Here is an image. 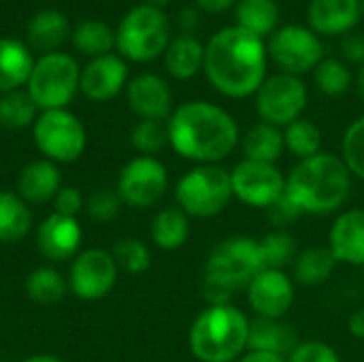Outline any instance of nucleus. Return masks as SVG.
Instances as JSON below:
<instances>
[{
	"label": "nucleus",
	"mask_w": 364,
	"mask_h": 362,
	"mask_svg": "<svg viewBox=\"0 0 364 362\" xmlns=\"http://www.w3.org/2000/svg\"><path fill=\"white\" fill-rule=\"evenodd\" d=\"M269 68L267 43L239 26L218 30L205 43L203 73L222 96L241 100L254 96Z\"/></svg>",
	"instance_id": "obj_1"
},
{
	"label": "nucleus",
	"mask_w": 364,
	"mask_h": 362,
	"mask_svg": "<svg viewBox=\"0 0 364 362\" xmlns=\"http://www.w3.org/2000/svg\"><path fill=\"white\" fill-rule=\"evenodd\" d=\"M168 145L194 164H220L241 143L237 119L209 100H188L166 119Z\"/></svg>",
	"instance_id": "obj_2"
},
{
	"label": "nucleus",
	"mask_w": 364,
	"mask_h": 362,
	"mask_svg": "<svg viewBox=\"0 0 364 362\" xmlns=\"http://www.w3.org/2000/svg\"><path fill=\"white\" fill-rule=\"evenodd\" d=\"M352 173L337 154L299 160L286 175V192L305 215L341 213L352 194Z\"/></svg>",
	"instance_id": "obj_3"
},
{
	"label": "nucleus",
	"mask_w": 364,
	"mask_h": 362,
	"mask_svg": "<svg viewBox=\"0 0 364 362\" xmlns=\"http://www.w3.org/2000/svg\"><path fill=\"white\" fill-rule=\"evenodd\" d=\"M258 239L247 235L226 237L213 245L203 271V297L207 305H226L262 271Z\"/></svg>",
	"instance_id": "obj_4"
},
{
	"label": "nucleus",
	"mask_w": 364,
	"mask_h": 362,
	"mask_svg": "<svg viewBox=\"0 0 364 362\" xmlns=\"http://www.w3.org/2000/svg\"><path fill=\"white\" fill-rule=\"evenodd\" d=\"M252 320L232 303L207 305L192 322L188 346L198 362H237L250 344Z\"/></svg>",
	"instance_id": "obj_5"
},
{
	"label": "nucleus",
	"mask_w": 364,
	"mask_h": 362,
	"mask_svg": "<svg viewBox=\"0 0 364 362\" xmlns=\"http://www.w3.org/2000/svg\"><path fill=\"white\" fill-rule=\"evenodd\" d=\"M171 38V21L166 13L145 2L132 6L122 17L115 32V47L124 60L145 64L164 55Z\"/></svg>",
	"instance_id": "obj_6"
},
{
	"label": "nucleus",
	"mask_w": 364,
	"mask_h": 362,
	"mask_svg": "<svg viewBox=\"0 0 364 362\" xmlns=\"http://www.w3.org/2000/svg\"><path fill=\"white\" fill-rule=\"evenodd\" d=\"M230 171L220 164H196L175 186L177 207L196 220L220 215L232 201Z\"/></svg>",
	"instance_id": "obj_7"
},
{
	"label": "nucleus",
	"mask_w": 364,
	"mask_h": 362,
	"mask_svg": "<svg viewBox=\"0 0 364 362\" xmlns=\"http://www.w3.org/2000/svg\"><path fill=\"white\" fill-rule=\"evenodd\" d=\"M81 68L77 60L64 51L43 53L30 73L26 92L38 111L66 109L79 92Z\"/></svg>",
	"instance_id": "obj_8"
},
{
	"label": "nucleus",
	"mask_w": 364,
	"mask_h": 362,
	"mask_svg": "<svg viewBox=\"0 0 364 362\" xmlns=\"http://www.w3.org/2000/svg\"><path fill=\"white\" fill-rule=\"evenodd\" d=\"M32 139L43 158L55 164L77 162L87 147V130L68 109L41 111L32 124Z\"/></svg>",
	"instance_id": "obj_9"
},
{
	"label": "nucleus",
	"mask_w": 364,
	"mask_h": 362,
	"mask_svg": "<svg viewBox=\"0 0 364 362\" xmlns=\"http://www.w3.org/2000/svg\"><path fill=\"white\" fill-rule=\"evenodd\" d=\"M307 100L309 92L305 81L288 73L269 75L254 94V105L260 122L273 124L282 130L303 117Z\"/></svg>",
	"instance_id": "obj_10"
},
{
	"label": "nucleus",
	"mask_w": 364,
	"mask_h": 362,
	"mask_svg": "<svg viewBox=\"0 0 364 362\" xmlns=\"http://www.w3.org/2000/svg\"><path fill=\"white\" fill-rule=\"evenodd\" d=\"M269 60H273L282 73L288 75H305L314 73L316 66L326 58L322 38L309 28L299 23L279 26L267 43Z\"/></svg>",
	"instance_id": "obj_11"
},
{
	"label": "nucleus",
	"mask_w": 364,
	"mask_h": 362,
	"mask_svg": "<svg viewBox=\"0 0 364 362\" xmlns=\"http://www.w3.org/2000/svg\"><path fill=\"white\" fill-rule=\"evenodd\" d=\"M168 190V171L156 156H134L128 160L115 183V192L126 207L151 209Z\"/></svg>",
	"instance_id": "obj_12"
},
{
	"label": "nucleus",
	"mask_w": 364,
	"mask_h": 362,
	"mask_svg": "<svg viewBox=\"0 0 364 362\" xmlns=\"http://www.w3.org/2000/svg\"><path fill=\"white\" fill-rule=\"evenodd\" d=\"M117 273L119 267L109 250H81L70 262L68 290L79 301H100L115 288Z\"/></svg>",
	"instance_id": "obj_13"
},
{
	"label": "nucleus",
	"mask_w": 364,
	"mask_h": 362,
	"mask_svg": "<svg viewBox=\"0 0 364 362\" xmlns=\"http://www.w3.org/2000/svg\"><path fill=\"white\" fill-rule=\"evenodd\" d=\"M230 183L232 196L252 209H269L286 192V175L277 164L245 158L230 171Z\"/></svg>",
	"instance_id": "obj_14"
},
{
	"label": "nucleus",
	"mask_w": 364,
	"mask_h": 362,
	"mask_svg": "<svg viewBox=\"0 0 364 362\" xmlns=\"http://www.w3.org/2000/svg\"><path fill=\"white\" fill-rule=\"evenodd\" d=\"M296 282L279 269H262L245 288L247 305L256 318L282 320L294 305Z\"/></svg>",
	"instance_id": "obj_15"
},
{
	"label": "nucleus",
	"mask_w": 364,
	"mask_h": 362,
	"mask_svg": "<svg viewBox=\"0 0 364 362\" xmlns=\"http://www.w3.org/2000/svg\"><path fill=\"white\" fill-rule=\"evenodd\" d=\"M126 100L139 119L164 122L175 111L168 81L156 73H141L126 85Z\"/></svg>",
	"instance_id": "obj_16"
},
{
	"label": "nucleus",
	"mask_w": 364,
	"mask_h": 362,
	"mask_svg": "<svg viewBox=\"0 0 364 362\" xmlns=\"http://www.w3.org/2000/svg\"><path fill=\"white\" fill-rule=\"evenodd\" d=\"M128 85V64L122 55L107 53L92 58L83 70L79 81V92L94 102L113 100Z\"/></svg>",
	"instance_id": "obj_17"
},
{
	"label": "nucleus",
	"mask_w": 364,
	"mask_h": 362,
	"mask_svg": "<svg viewBox=\"0 0 364 362\" xmlns=\"http://www.w3.org/2000/svg\"><path fill=\"white\" fill-rule=\"evenodd\" d=\"M81 243L83 228L77 218L51 213L36 228V247L49 262L73 260L81 252Z\"/></svg>",
	"instance_id": "obj_18"
},
{
	"label": "nucleus",
	"mask_w": 364,
	"mask_h": 362,
	"mask_svg": "<svg viewBox=\"0 0 364 362\" xmlns=\"http://www.w3.org/2000/svg\"><path fill=\"white\" fill-rule=\"evenodd\" d=\"M328 250L341 265L364 267V207L337 213L328 230Z\"/></svg>",
	"instance_id": "obj_19"
},
{
	"label": "nucleus",
	"mask_w": 364,
	"mask_h": 362,
	"mask_svg": "<svg viewBox=\"0 0 364 362\" xmlns=\"http://www.w3.org/2000/svg\"><path fill=\"white\" fill-rule=\"evenodd\" d=\"M360 19V0H309L307 6V26L318 36H346Z\"/></svg>",
	"instance_id": "obj_20"
},
{
	"label": "nucleus",
	"mask_w": 364,
	"mask_h": 362,
	"mask_svg": "<svg viewBox=\"0 0 364 362\" xmlns=\"http://www.w3.org/2000/svg\"><path fill=\"white\" fill-rule=\"evenodd\" d=\"M62 188V173L55 162L38 158L28 162L17 177V194L28 205H45L55 198Z\"/></svg>",
	"instance_id": "obj_21"
},
{
	"label": "nucleus",
	"mask_w": 364,
	"mask_h": 362,
	"mask_svg": "<svg viewBox=\"0 0 364 362\" xmlns=\"http://www.w3.org/2000/svg\"><path fill=\"white\" fill-rule=\"evenodd\" d=\"M34 62L28 43L19 38H0V94L26 87Z\"/></svg>",
	"instance_id": "obj_22"
},
{
	"label": "nucleus",
	"mask_w": 364,
	"mask_h": 362,
	"mask_svg": "<svg viewBox=\"0 0 364 362\" xmlns=\"http://www.w3.org/2000/svg\"><path fill=\"white\" fill-rule=\"evenodd\" d=\"M296 346H299V335L288 322H284V318L282 320H269V318L252 320L247 350L288 358Z\"/></svg>",
	"instance_id": "obj_23"
},
{
	"label": "nucleus",
	"mask_w": 364,
	"mask_h": 362,
	"mask_svg": "<svg viewBox=\"0 0 364 362\" xmlns=\"http://www.w3.org/2000/svg\"><path fill=\"white\" fill-rule=\"evenodd\" d=\"M205 66V43L194 34L173 36L164 51V68L177 81L194 79Z\"/></svg>",
	"instance_id": "obj_24"
},
{
	"label": "nucleus",
	"mask_w": 364,
	"mask_h": 362,
	"mask_svg": "<svg viewBox=\"0 0 364 362\" xmlns=\"http://www.w3.org/2000/svg\"><path fill=\"white\" fill-rule=\"evenodd\" d=\"M28 47L41 53L60 51V45L70 34L68 17L58 9H43L38 11L28 23Z\"/></svg>",
	"instance_id": "obj_25"
},
{
	"label": "nucleus",
	"mask_w": 364,
	"mask_h": 362,
	"mask_svg": "<svg viewBox=\"0 0 364 362\" xmlns=\"http://www.w3.org/2000/svg\"><path fill=\"white\" fill-rule=\"evenodd\" d=\"M239 145L243 149L245 160H256V162H267V164H277L286 151L284 130L267 122H258L250 126L245 137H241Z\"/></svg>",
	"instance_id": "obj_26"
},
{
	"label": "nucleus",
	"mask_w": 364,
	"mask_h": 362,
	"mask_svg": "<svg viewBox=\"0 0 364 362\" xmlns=\"http://www.w3.org/2000/svg\"><path fill=\"white\" fill-rule=\"evenodd\" d=\"M192 218H188L179 207H164L160 209L149 226V237L156 247L164 252H175L181 250L190 235H192Z\"/></svg>",
	"instance_id": "obj_27"
},
{
	"label": "nucleus",
	"mask_w": 364,
	"mask_h": 362,
	"mask_svg": "<svg viewBox=\"0 0 364 362\" xmlns=\"http://www.w3.org/2000/svg\"><path fill=\"white\" fill-rule=\"evenodd\" d=\"M32 230V209L17 194L0 190V243H19Z\"/></svg>",
	"instance_id": "obj_28"
},
{
	"label": "nucleus",
	"mask_w": 364,
	"mask_h": 362,
	"mask_svg": "<svg viewBox=\"0 0 364 362\" xmlns=\"http://www.w3.org/2000/svg\"><path fill=\"white\" fill-rule=\"evenodd\" d=\"M235 19V26L264 41L279 28V4L275 0H239Z\"/></svg>",
	"instance_id": "obj_29"
},
{
	"label": "nucleus",
	"mask_w": 364,
	"mask_h": 362,
	"mask_svg": "<svg viewBox=\"0 0 364 362\" xmlns=\"http://www.w3.org/2000/svg\"><path fill=\"white\" fill-rule=\"evenodd\" d=\"M339 262L335 260L333 252L322 245L307 247L299 252L294 265H292V280L303 284V286H320L331 280L335 267Z\"/></svg>",
	"instance_id": "obj_30"
},
{
	"label": "nucleus",
	"mask_w": 364,
	"mask_h": 362,
	"mask_svg": "<svg viewBox=\"0 0 364 362\" xmlns=\"http://www.w3.org/2000/svg\"><path fill=\"white\" fill-rule=\"evenodd\" d=\"M26 294L38 305H53L64 299L68 290V280L55 267H38L26 277Z\"/></svg>",
	"instance_id": "obj_31"
},
{
	"label": "nucleus",
	"mask_w": 364,
	"mask_h": 362,
	"mask_svg": "<svg viewBox=\"0 0 364 362\" xmlns=\"http://www.w3.org/2000/svg\"><path fill=\"white\" fill-rule=\"evenodd\" d=\"M70 38H73L75 49L90 58L107 55L115 47V32L105 21H98V19L81 21L73 30Z\"/></svg>",
	"instance_id": "obj_32"
},
{
	"label": "nucleus",
	"mask_w": 364,
	"mask_h": 362,
	"mask_svg": "<svg viewBox=\"0 0 364 362\" xmlns=\"http://www.w3.org/2000/svg\"><path fill=\"white\" fill-rule=\"evenodd\" d=\"M262 267L264 269H279L292 267L299 256V243L290 235V230H271L262 239H258Z\"/></svg>",
	"instance_id": "obj_33"
},
{
	"label": "nucleus",
	"mask_w": 364,
	"mask_h": 362,
	"mask_svg": "<svg viewBox=\"0 0 364 362\" xmlns=\"http://www.w3.org/2000/svg\"><path fill=\"white\" fill-rule=\"evenodd\" d=\"M284 143L296 160H307L322 151V130L311 119L301 117L284 128Z\"/></svg>",
	"instance_id": "obj_34"
},
{
	"label": "nucleus",
	"mask_w": 364,
	"mask_h": 362,
	"mask_svg": "<svg viewBox=\"0 0 364 362\" xmlns=\"http://www.w3.org/2000/svg\"><path fill=\"white\" fill-rule=\"evenodd\" d=\"M38 117V107L26 90L0 94V126L6 130H23Z\"/></svg>",
	"instance_id": "obj_35"
},
{
	"label": "nucleus",
	"mask_w": 364,
	"mask_h": 362,
	"mask_svg": "<svg viewBox=\"0 0 364 362\" xmlns=\"http://www.w3.org/2000/svg\"><path fill=\"white\" fill-rule=\"evenodd\" d=\"M314 81H316V87L324 96L339 98L350 90L354 77L341 58H324L314 70Z\"/></svg>",
	"instance_id": "obj_36"
},
{
	"label": "nucleus",
	"mask_w": 364,
	"mask_h": 362,
	"mask_svg": "<svg viewBox=\"0 0 364 362\" xmlns=\"http://www.w3.org/2000/svg\"><path fill=\"white\" fill-rule=\"evenodd\" d=\"M119 271L128 275H143L151 267L149 247L136 237H122L111 250Z\"/></svg>",
	"instance_id": "obj_37"
},
{
	"label": "nucleus",
	"mask_w": 364,
	"mask_h": 362,
	"mask_svg": "<svg viewBox=\"0 0 364 362\" xmlns=\"http://www.w3.org/2000/svg\"><path fill=\"white\" fill-rule=\"evenodd\" d=\"M130 143L139 156H156L168 145V130L164 122L139 119L130 132Z\"/></svg>",
	"instance_id": "obj_38"
},
{
	"label": "nucleus",
	"mask_w": 364,
	"mask_h": 362,
	"mask_svg": "<svg viewBox=\"0 0 364 362\" xmlns=\"http://www.w3.org/2000/svg\"><path fill=\"white\" fill-rule=\"evenodd\" d=\"M341 158L350 173L364 181V115L346 128L341 139Z\"/></svg>",
	"instance_id": "obj_39"
},
{
	"label": "nucleus",
	"mask_w": 364,
	"mask_h": 362,
	"mask_svg": "<svg viewBox=\"0 0 364 362\" xmlns=\"http://www.w3.org/2000/svg\"><path fill=\"white\" fill-rule=\"evenodd\" d=\"M122 198L117 196L115 188H100L85 201V211L90 220L98 224H111L122 211Z\"/></svg>",
	"instance_id": "obj_40"
},
{
	"label": "nucleus",
	"mask_w": 364,
	"mask_h": 362,
	"mask_svg": "<svg viewBox=\"0 0 364 362\" xmlns=\"http://www.w3.org/2000/svg\"><path fill=\"white\" fill-rule=\"evenodd\" d=\"M288 362H341V356L333 346L320 339H307L299 341V346L292 350V354L286 358Z\"/></svg>",
	"instance_id": "obj_41"
},
{
	"label": "nucleus",
	"mask_w": 364,
	"mask_h": 362,
	"mask_svg": "<svg viewBox=\"0 0 364 362\" xmlns=\"http://www.w3.org/2000/svg\"><path fill=\"white\" fill-rule=\"evenodd\" d=\"M269 222L275 226V230H288L292 228L305 213L299 209V205L288 196V192H284L269 209H267Z\"/></svg>",
	"instance_id": "obj_42"
},
{
	"label": "nucleus",
	"mask_w": 364,
	"mask_h": 362,
	"mask_svg": "<svg viewBox=\"0 0 364 362\" xmlns=\"http://www.w3.org/2000/svg\"><path fill=\"white\" fill-rule=\"evenodd\" d=\"M51 203H53V213H60L66 218H77L79 211H83L85 207V198L81 190L75 186H62Z\"/></svg>",
	"instance_id": "obj_43"
},
{
	"label": "nucleus",
	"mask_w": 364,
	"mask_h": 362,
	"mask_svg": "<svg viewBox=\"0 0 364 362\" xmlns=\"http://www.w3.org/2000/svg\"><path fill=\"white\" fill-rule=\"evenodd\" d=\"M339 53H341V60L343 62H350V64H364V36L363 34H346L339 43Z\"/></svg>",
	"instance_id": "obj_44"
},
{
	"label": "nucleus",
	"mask_w": 364,
	"mask_h": 362,
	"mask_svg": "<svg viewBox=\"0 0 364 362\" xmlns=\"http://www.w3.org/2000/svg\"><path fill=\"white\" fill-rule=\"evenodd\" d=\"M179 26L183 34H194V30L200 26V11L196 6H186L179 15Z\"/></svg>",
	"instance_id": "obj_45"
},
{
	"label": "nucleus",
	"mask_w": 364,
	"mask_h": 362,
	"mask_svg": "<svg viewBox=\"0 0 364 362\" xmlns=\"http://www.w3.org/2000/svg\"><path fill=\"white\" fill-rule=\"evenodd\" d=\"M194 4L198 11H205L211 15H222L235 4V0H194Z\"/></svg>",
	"instance_id": "obj_46"
},
{
	"label": "nucleus",
	"mask_w": 364,
	"mask_h": 362,
	"mask_svg": "<svg viewBox=\"0 0 364 362\" xmlns=\"http://www.w3.org/2000/svg\"><path fill=\"white\" fill-rule=\"evenodd\" d=\"M348 331H350L352 337L363 339L364 341V307L356 309V312L350 316V320H348Z\"/></svg>",
	"instance_id": "obj_47"
},
{
	"label": "nucleus",
	"mask_w": 364,
	"mask_h": 362,
	"mask_svg": "<svg viewBox=\"0 0 364 362\" xmlns=\"http://www.w3.org/2000/svg\"><path fill=\"white\" fill-rule=\"evenodd\" d=\"M237 362H288L284 356H275V354H267V352H252L247 350Z\"/></svg>",
	"instance_id": "obj_48"
},
{
	"label": "nucleus",
	"mask_w": 364,
	"mask_h": 362,
	"mask_svg": "<svg viewBox=\"0 0 364 362\" xmlns=\"http://www.w3.org/2000/svg\"><path fill=\"white\" fill-rule=\"evenodd\" d=\"M21 362H64L62 358L53 356V354H34V356H28Z\"/></svg>",
	"instance_id": "obj_49"
},
{
	"label": "nucleus",
	"mask_w": 364,
	"mask_h": 362,
	"mask_svg": "<svg viewBox=\"0 0 364 362\" xmlns=\"http://www.w3.org/2000/svg\"><path fill=\"white\" fill-rule=\"evenodd\" d=\"M354 81H356V92H358L360 100L364 102V64H360V66H358V73H356Z\"/></svg>",
	"instance_id": "obj_50"
},
{
	"label": "nucleus",
	"mask_w": 364,
	"mask_h": 362,
	"mask_svg": "<svg viewBox=\"0 0 364 362\" xmlns=\"http://www.w3.org/2000/svg\"><path fill=\"white\" fill-rule=\"evenodd\" d=\"M168 2H173V0H147V4H154V6H158V9H162V6L168 4Z\"/></svg>",
	"instance_id": "obj_51"
},
{
	"label": "nucleus",
	"mask_w": 364,
	"mask_h": 362,
	"mask_svg": "<svg viewBox=\"0 0 364 362\" xmlns=\"http://www.w3.org/2000/svg\"><path fill=\"white\" fill-rule=\"evenodd\" d=\"M360 9H363V17H364V0H360Z\"/></svg>",
	"instance_id": "obj_52"
},
{
	"label": "nucleus",
	"mask_w": 364,
	"mask_h": 362,
	"mask_svg": "<svg viewBox=\"0 0 364 362\" xmlns=\"http://www.w3.org/2000/svg\"><path fill=\"white\" fill-rule=\"evenodd\" d=\"M0 362H2V361H0Z\"/></svg>",
	"instance_id": "obj_53"
}]
</instances>
